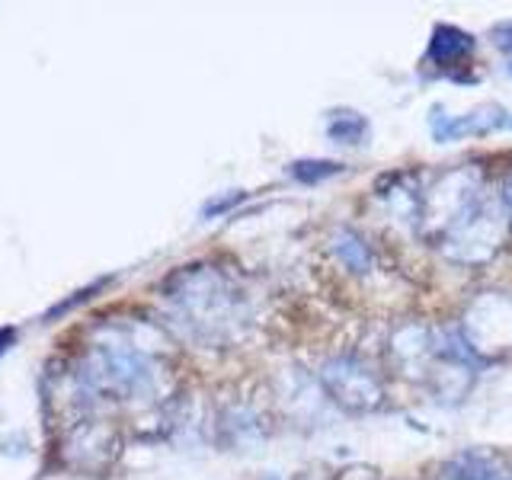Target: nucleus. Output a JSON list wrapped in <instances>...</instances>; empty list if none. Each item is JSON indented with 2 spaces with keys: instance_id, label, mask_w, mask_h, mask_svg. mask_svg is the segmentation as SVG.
<instances>
[{
  "instance_id": "1",
  "label": "nucleus",
  "mask_w": 512,
  "mask_h": 480,
  "mask_svg": "<svg viewBox=\"0 0 512 480\" xmlns=\"http://www.w3.org/2000/svg\"><path fill=\"white\" fill-rule=\"evenodd\" d=\"M320 384L327 397L349 413H372L384 404V381L356 356H333L320 365Z\"/></svg>"
},
{
  "instance_id": "2",
  "label": "nucleus",
  "mask_w": 512,
  "mask_h": 480,
  "mask_svg": "<svg viewBox=\"0 0 512 480\" xmlns=\"http://www.w3.org/2000/svg\"><path fill=\"white\" fill-rule=\"evenodd\" d=\"M429 132L439 144L461 138H484L493 132H512V112L503 109L500 103H487L471 112H461V116H448L442 106H436L429 116Z\"/></svg>"
},
{
  "instance_id": "3",
  "label": "nucleus",
  "mask_w": 512,
  "mask_h": 480,
  "mask_svg": "<svg viewBox=\"0 0 512 480\" xmlns=\"http://www.w3.org/2000/svg\"><path fill=\"white\" fill-rule=\"evenodd\" d=\"M474 36L471 32H464L452 23H442L432 29V39H429V48H426V64H432L436 71L442 74H452L455 68H461L464 61L474 55Z\"/></svg>"
},
{
  "instance_id": "4",
  "label": "nucleus",
  "mask_w": 512,
  "mask_h": 480,
  "mask_svg": "<svg viewBox=\"0 0 512 480\" xmlns=\"http://www.w3.org/2000/svg\"><path fill=\"white\" fill-rule=\"evenodd\" d=\"M330 247L336 253V260H340L349 272H356V276H365V272H372L375 266V256H372V247H368V240L362 234H356L352 228H340L333 234Z\"/></svg>"
},
{
  "instance_id": "5",
  "label": "nucleus",
  "mask_w": 512,
  "mask_h": 480,
  "mask_svg": "<svg viewBox=\"0 0 512 480\" xmlns=\"http://www.w3.org/2000/svg\"><path fill=\"white\" fill-rule=\"evenodd\" d=\"M324 132L333 144H346V148H356V144L368 141V119L356 109H333L327 116Z\"/></svg>"
},
{
  "instance_id": "6",
  "label": "nucleus",
  "mask_w": 512,
  "mask_h": 480,
  "mask_svg": "<svg viewBox=\"0 0 512 480\" xmlns=\"http://www.w3.org/2000/svg\"><path fill=\"white\" fill-rule=\"evenodd\" d=\"M336 173H343V164H336V160H295V164H288V176L304 186L333 180Z\"/></svg>"
},
{
  "instance_id": "7",
  "label": "nucleus",
  "mask_w": 512,
  "mask_h": 480,
  "mask_svg": "<svg viewBox=\"0 0 512 480\" xmlns=\"http://www.w3.org/2000/svg\"><path fill=\"white\" fill-rule=\"evenodd\" d=\"M461 480H509L506 474H500L493 468V461L490 458H484V455H461L458 461H452L448 464Z\"/></svg>"
},
{
  "instance_id": "8",
  "label": "nucleus",
  "mask_w": 512,
  "mask_h": 480,
  "mask_svg": "<svg viewBox=\"0 0 512 480\" xmlns=\"http://www.w3.org/2000/svg\"><path fill=\"white\" fill-rule=\"evenodd\" d=\"M490 42L496 48H503V52H512V20H503L490 29Z\"/></svg>"
},
{
  "instance_id": "9",
  "label": "nucleus",
  "mask_w": 512,
  "mask_h": 480,
  "mask_svg": "<svg viewBox=\"0 0 512 480\" xmlns=\"http://www.w3.org/2000/svg\"><path fill=\"white\" fill-rule=\"evenodd\" d=\"M500 205H503V215H506V221L512 224V176L503 183V196H500Z\"/></svg>"
},
{
  "instance_id": "10",
  "label": "nucleus",
  "mask_w": 512,
  "mask_h": 480,
  "mask_svg": "<svg viewBox=\"0 0 512 480\" xmlns=\"http://www.w3.org/2000/svg\"><path fill=\"white\" fill-rule=\"evenodd\" d=\"M442 480H461L452 468H445V474H442Z\"/></svg>"
},
{
  "instance_id": "11",
  "label": "nucleus",
  "mask_w": 512,
  "mask_h": 480,
  "mask_svg": "<svg viewBox=\"0 0 512 480\" xmlns=\"http://www.w3.org/2000/svg\"><path fill=\"white\" fill-rule=\"evenodd\" d=\"M506 74H509V77H512V61H509V64H506Z\"/></svg>"
}]
</instances>
